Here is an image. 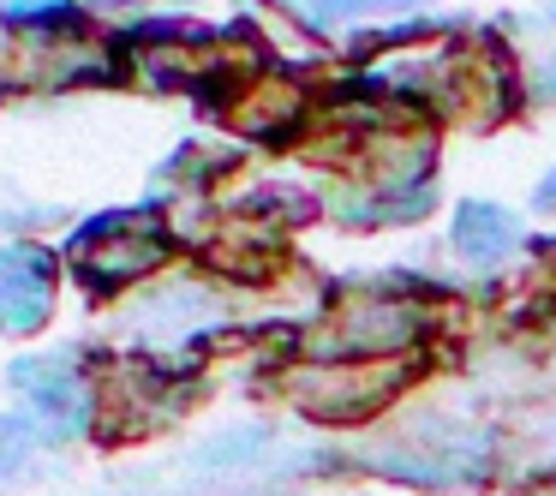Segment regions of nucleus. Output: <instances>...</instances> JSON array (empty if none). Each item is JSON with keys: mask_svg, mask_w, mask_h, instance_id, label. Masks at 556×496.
<instances>
[{"mask_svg": "<svg viewBox=\"0 0 556 496\" xmlns=\"http://www.w3.org/2000/svg\"><path fill=\"white\" fill-rule=\"evenodd\" d=\"M431 305L407 293H341L324 323L305 329V359H407L431 335Z\"/></svg>", "mask_w": 556, "mask_h": 496, "instance_id": "nucleus-1", "label": "nucleus"}, {"mask_svg": "<svg viewBox=\"0 0 556 496\" xmlns=\"http://www.w3.org/2000/svg\"><path fill=\"white\" fill-rule=\"evenodd\" d=\"M407 383V359H305L281 377V400L317 424H365Z\"/></svg>", "mask_w": 556, "mask_h": 496, "instance_id": "nucleus-2", "label": "nucleus"}, {"mask_svg": "<svg viewBox=\"0 0 556 496\" xmlns=\"http://www.w3.org/2000/svg\"><path fill=\"white\" fill-rule=\"evenodd\" d=\"M121 61L109 54V42H97L78 25H37L13 30L7 54H0V78L13 90H73L90 78H114Z\"/></svg>", "mask_w": 556, "mask_h": 496, "instance_id": "nucleus-3", "label": "nucleus"}, {"mask_svg": "<svg viewBox=\"0 0 556 496\" xmlns=\"http://www.w3.org/2000/svg\"><path fill=\"white\" fill-rule=\"evenodd\" d=\"M257 54L245 42H222L204 30H150L132 42V73L156 90H210V85H233L240 90L252 78Z\"/></svg>", "mask_w": 556, "mask_h": 496, "instance_id": "nucleus-4", "label": "nucleus"}, {"mask_svg": "<svg viewBox=\"0 0 556 496\" xmlns=\"http://www.w3.org/2000/svg\"><path fill=\"white\" fill-rule=\"evenodd\" d=\"M168 257H174V240L156 216H109V221H90L73 264L90 293H114V288H132V281L156 276Z\"/></svg>", "mask_w": 556, "mask_h": 496, "instance_id": "nucleus-5", "label": "nucleus"}, {"mask_svg": "<svg viewBox=\"0 0 556 496\" xmlns=\"http://www.w3.org/2000/svg\"><path fill=\"white\" fill-rule=\"evenodd\" d=\"M54 276H61V264L42 245H7L0 252V329L7 335H30V329L49 323Z\"/></svg>", "mask_w": 556, "mask_h": 496, "instance_id": "nucleus-6", "label": "nucleus"}, {"mask_svg": "<svg viewBox=\"0 0 556 496\" xmlns=\"http://www.w3.org/2000/svg\"><path fill=\"white\" fill-rule=\"evenodd\" d=\"M216 317H222V300L192 276L168 281V288H150L144 300L132 305L138 335H150V341H192L198 329H210Z\"/></svg>", "mask_w": 556, "mask_h": 496, "instance_id": "nucleus-7", "label": "nucleus"}, {"mask_svg": "<svg viewBox=\"0 0 556 496\" xmlns=\"http://www.w3.org/2000/svg\"><path fill=\"white\" fill-rule=\"evenodd\" d=\"M13 383L30 395V407L42 412V424H49L54 436H78L90 419V395L85 383H78V371H66L61 359H18L13 365Z\"/></svg>", "mask_w": 556, "mask_h": 496, "instance_id": "nucleus-8", "label": "nucleus"}, {"mask_svg": "<svg viewBox=\"0 0 556 496\" xmlns=\"http://www.w3.org/2000/svg\"><path fill=\"white\" fill-rule=\"evenodd\" d=\"M228 120L252 138H288L305 126V97L288 78H245L233 109H228Z\"/></svg>", "mask_w": 556, "mask_h": 496, "instance_id": "nucleus-9", "label": "nucleus"}, {"mask_svg": "<svg viewBox=\"0 0 556 496\" xmlns=\"http://www.w3.org/2000/svg\"><path fill=\"white\" fill-rule=\"evenodd\" d=\"M448 240H455V252L467 257V264H503V257L520 252L515 216H508L503 204H484V198H467V204L455 209Z\"/></svg>", "mask_w": 556, "mask_h": 496, "instance_id": "nucleus-10", "label": "nucleus"}, {"mask_svg": "<svg viewBox=\"0 0 556 496\" xmlns=\"http://www.w3.org/2000/svg\"><path fill=\"white\" fill-rule=\"evenodd\" d=\"M389 7H407V0H305V13L317 25H336V18H365V13H389Z\"/></svg>", "mask_w": 556, "mask_h": 496, "instance_id": "nucleus-11", "label": "nucleus"}, {"mask_svg": "<svg viewBox=\"0 0 556 496\" xmlns=\"http://www.w3.org/2000/svg\"><path fill=\"white\" fill-rule=\"evenodd\" d=\"M25 460H30V424L13 419V412H0V479L18 472Z\"/></svg>", "mask_w": 556, "mask_h": 496, "instance_id": "nucleus-12", "label": "nucleus"}, {"mask_svg": "<svg viewBox=\"0 0 556 496\" xmlns=\"http://www.w3.org/2000/svg\"><path fill=\"white\" fill-rule=\"evenodd\" d=\"M532 90H539L544 102H556V49L539 61V73H532Z\"/></svg>", "mask_w": 556, "mask_h": 496, "instance_id": "nucleus-13", "label": "nucleus"}, {"mask_svg": "<svg viewBox=\"0 0 556 496\" xmlns=\"http://www.w3.org/2000/svg\"><path fill=\"white\" fill-rule=\"evenodd\" d=\"M532 204H539V209H556V174L539 186V192H532Z\"/></svg>", "mask_w": 556, "mask_h": 496, "instance_id": "nucleus-14", "label": "nucleus"}, {"mask_svg": "<svg viewBox=\"0 0 556 496\" xmlns=\"http://www.w3.org/2000/svg\"><path fill=\"white\" fill-rule=\"evenodd\" d=\"M90 7H132V0H90Z\"/></svg>", "mask_w": 556, "mask_h": 496, "instance_id": "nucleus-15", "label": "nucleus"}]
</instances>
